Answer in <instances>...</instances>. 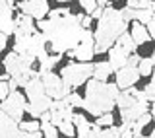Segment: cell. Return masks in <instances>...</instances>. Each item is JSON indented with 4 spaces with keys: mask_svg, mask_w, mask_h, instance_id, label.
Segmentation results:
<instances>
[{
    "mask_svg": "<svg viewBox=\"0 0 155 138\" xmlns=\"http://www.w3.org/2000/svg\"><path fill=\"white\" fill-rule=\"evenodd\" d=\"M114 74H116V88L118 90H128V88H132L140 80V74H138L136 66H122Z\"/></svg>",
    "mask_w": 155,
    "mask_h": 138,
    "instance_id": "obj_13",
    "label": "cell"
},
{
    "mask_svg": "<svg viewBox=\"0 0 155 138\" xmlns=\"http://www.w3.org/2000/svg\"><path fill=\"white\" fill-rule=\"evenodd\" d=\"M70 58H78L80 62H89L95 55V41H93V31L91 29H84L80 43L72 49V51L64 53Z\"/></svg>",
    "mask_w": 155,
    "mask_h": 138,
    "instance_id": "obj_10",
    "label": "cell"
},
{
    "mask_svg": "<svg viewBox=\"0 0 155 138\" xmlns=\"http://www.w3.org/2000/svg\"><path fill=\"white\" fill-rule=\"evenodd\" d=\"M138 138H155V132H151L149 136H143V134H142V136H138Z\"/></svg>",
    "mask_w": 155,
    "mask_h": 138,
    "instance_id": "obj_45",
    "label": "cell"
},
{
    "mask_svg": "<svg viewBox=\"0 0 155 138\" xmlns=\"http://www.w3.org/2000/svg\"><path fill=\"white\" fill-rule=\"evenodd\" d=\"M51 103H52V99L43 93V95H39V97H33V99L25 101V113L31 115V119H39L45 111L51 109Z\"/></svg>",
    "mask_w": 155,
    "mask_h": 138,
    "instance_id": "obj_14",
    "label": "cell"
},
{
    "mask_svg": "<svg viewBox=\"0 0 155 138\" xmlns=\"http://www.w3.org/2000/svg\"><path fill=\"white\" fill-rule=\"evenodd\" d=\"M18 10L23 16H29L39 22V19H45L51 6H48V0H21L18 2Z\"/></svg>",
    "mask_w": 155,
    "mask_h": 138,
    "instance_id": "obj_11",
    "label": "cell"
},
{
    "mask_svg": "<svg viewBox=\"0 0 155 138\" xmlns=\"http://www.w3.org/2000/svg\"><path fill=\"white\" fill-rule=\"evenodd\" d=\"M126 8H132V10L149 8V10H155V4H153V0H126Z\"/></svg>",
    "mask_w": 155,
    "mask_h": 138,
    "instance_id": "obj_27",
    "label": "cell"
},
{
    "mask_svg": "<svg viewBox=\"0 0 155 138\" xmlns=\"http://www.w3.org/2000/svg\"><path fill=\"white\" fill-rule=\"evenodd\" d=\"M118 93L120 90L116 88V84L99 82L91 78V80L85 82V97H81V107L97 119L103 113L113 111Z\"/></svg>",
    "mask_w": 155,
    "mask_h": 138,
    "instance_id": "obj_3",
    "label": "cell"
},
{
    "mask_svg": "<svg viewBox=\"0 0 155 138\" xmlns=\"http://www.w3.org/2000/svg\"><path fill=\"white\" fill-rule=\"evenodd\" d=\"M0 111L6 113L12 121L21 122V117L25 113V97L21 91H10L2 101H0Z\"/></svg>",
    "mask_w": 155,
    "mask_h": 138,
    "instance_id": "obj_7",
    "label": "cell"
},
{
    "mask_svg": "<svg viewBox=\"0 0 155 138\" xmlns=\"http://www.w3.org/2000/svg\"><path fill=\"white\" fill-rule=\"evenodd\" d=\"M113 74V68H110V64L107 60L103 62H97V64L93 66V80H99V82H107L109 80V76Z\"/></svg>",
    "mask_w": 155,
    "mask_h": 138,
    "instance_id": "obj_22",
    "label": "cell"
},
{
    "mask_svg": "<svg viewBox=\"0 0 155 138\" xmlns=\"http://www.w3.org/2000/svg\"><path fill=\"white\" fill-rule=\"evenodd\" d=\"M120 132V138H134L132 130H118Z\"/></svg>",
    "mask_w": 155,
    "mask_h": 138,
    "instance_id": "obj_43",
    "label": "cell"
},
{
    "mask_svg": "<svg viewBox=\"0 0 155 138\" xmlns=\"http://www.w3.org/2000/svg\"><path fill=\"white\" fill-rule=\"evenodd\" d=\"M72 125H74V129L78 130V136H81V134H85L87 130H89V121L85 119L81 113H74L72 115Z\"/></svg>",
    "mask_w": 155,
    "mask_h": 138,
    "instance_id": "obj_25",
    "label": "cell"
},
{
    "mask_svg": "<svg viewBox=\"0 0 155 138\" xmlns=\"http://www.w3.org/2000/svg\"><path fill=\"white\" fill-rule=\"evenodd\" d=\"M35 62V58L25 57V55H18V53H8L6 58H4V70L10 78H18L23 76L31 70V64Z\"/></svg>",
    "mask_w": 155,
    "mask_h": 138,
    "instance_id": "obj_9",
    "label": "cell"
},
{
    "mask_svg": "<svg viewBox=\"0 0 155 138\" xmlns=\"http://www.w3.org/2000/svg\"><path fill=\"white\" fill-rule=\"evenodd\" d=\"M62 58V55H48V53H41V55L37 57V60H39V64H41V68H39V72H48V70H52L56 64H58V60Z\"/></svg>",
    "mask_w": 155,
    "mask_h": 138,
    "instance_id": "obj_20",
    "label": "cell"
},
{
    "mask_svg": "<svg viewBox=\"0 0 155 138\" xmlns=\"http://www.w3.org/2000/svg\"><path fill=\"white\" fill-rule=\"evenodd\" d=\"M41 125V134H43V138H58V129L56 126H52L51 122H39Z\"/></svg>",
    "mask_w": 155,
    "mask_h": 138,
    "instance_id": "obj_28",
    "label": "cell"
},
{
    "mask_svg": "<svg viewBox=\"0 0 155 138\" xmlns=\"http://www.w3.org/2000/svg\"><path fill=\"white\" fill-rule=\"evenodd\" d=\"M153 14H155V10H149V8L134 10L132 12V22H138V23H142V26H145L149 19H153Z\"/></svg>",
    "mask_w": 155,
    "mask_h": 138,
    "instance_id": "obj_26",
    "label": "cell"
},
{
    "mask_svg": "<svg viewBox=\"0 0 155 138\" xmlns=\"http://www.w3.org/2000/svg\"><path fill=\"white\" fill-rule=\"evenodd\" d=\"M14 6H10L6 0H0V33L4 35H12L14 33Z\"/></svg>",
    "mask_w": 155,
    "mask_h": 138,
    "instance_id": "obj_15",
    "label": "cell"
},
{
    "mask_svg": "<svg viewBox=\"0 0 155 138\" xmlns=\"http://www.w3.org/2000/svg\"><path fill=\"white\" fill-rule=\"evenodd\" d=\"M14 33H16V39L35 33V19L29 16H23V14H18L16 22H14Z\"/></svg>",
    "mask_w": 155,
    "mask_h": 138,
    "instance_id": "obj_16",
    "label": "cell"
},
{
    "mask_svg": "<svg viewBox=\"0 0 155 138\" xmlns=\"http://www.w3.org/2000/svg\"><path fill=\"white\" fill-rule=\"evenodd\" d=\"M101 138H120V132L113 125V126H107L105 130H101Z\"/></svg>",
    "mask_w": 155,
    "mask_h": 138,
    "instance_id": "obj_33",
    "label": "cell"
},
{
    "mask_svg": "<svg viewBox=\"0 0 155 138\" xmlns=\"http://www.w3.org/2000/svg\"><path fill=\"white\" fill-rule=\"evenodd\" d=\"M80 6L84 8L87 14H91V12L97 8V4H95V0H80Z\"/></svg>",
    "mask_w": 155,
    "mask_h": 138,
    "instance_id": "obj_37",
    "label": "cell"
},
{
    "mask_svg": "<svg viewBox=\"0 0 155 138\" xmlns=\"http://www.w3.org/2000/svg\"><path fill=\"white\" fill-rule=\"evenodd\" d=\"M56 129L60 130V132H62L64 136H70V138L76 134V129H74V125H72V121H62L60 125L56 126Z\"/></svg>",
    "mask_w": 155,
    "mask_h": 138,
    "instance_id": "obj_31",
    "label": "cell"
},
{
    "mask_svg": "<svg viewBox=\"0 0 155 138\" xmlns=\"http://www.w3.org/2000/svg\"><path fill=\"white\" fill-rule=\"evenodd\" d=\"M128 29V22H124L120 16V10L114 6H105L101 18L97 19V29L93 33L95 41V55H103L110 47L114 45V41L118 39L120 33H124Z\"/></svg>",
    "mask_w": 155,
    "mask_h": 138,
    "instance_id": "obj_2",
    "label": "cell"
},
{
    "mask_svg": "<svg viewBox=\"0 0 155 138\" xmlns=\"http://www.w3.org/2000/svg\"><path fill=\"white\" fill-rule=\"evenodd\" d=\"M114 45H116V47H120V49H122V51L126 53V55H132L136 49H138V47L134 45V41H132V37H130V33H128V31L120 33L118 39L114 41Z\"/></svg>",
    "mask_w": 155,
    "mask_h": 138,
    "instance_id": "obj_23",
    "label": "cell"
},
{
    "mask_svg": "<svg viewBox=\"0 0 155 138\" xmlns=\"http://www.w3.org/2000/svg\"><path fill=\"white\" fill-rule=\"evenodd\" d=\"M16 138H43V134H41V130H37V132H21L19 130L16 134Z\"/></svg>",
    "mask_w": 155,
    "mask_h": 138,
    "instance_id": "obj_38",
    "label": "cell"
},
{
    "mask_svg": "<svg viewBox=\"0 0 155 138\" xmlns=\"http://www.w3.org/2000/svg\"><path fill=\"white\" fill-rule=\"evenodd\" d=\"M114 105L120 109L122 121H128V122H134L138 117H142L143 113L149 111V103L145 99H136V97H132L126 91H120L118 95H116Z\"/></svg>",
    "mask_w": 155,
    "mask_h": 138,
    "instance_id": "obj_5",
    "label": "cell"
},
{
    "mask_svg": "<svg viewBox=\"0 0 155 138\" xmlns=\"http://www.w3.org/2000/svg\"><path fill=\"white\" fill-rule=\"evenodd\" d=\"M68 14H72L70 8H56V10H48L47 16H48V19H54V18H64Z\"/></svg>",
    "mask_w": 155,
    "mask_h": 138,
    "instance_id": "obj_32",
    "label": "cell"
},
{
    "mask_svg": "<svg viewBox=\"0 0 155 138\" xmlns=\"http://www.w3.org/2000/svg\"><path fill=\"white\" fill-rule=\"evenodd\" d=\"M10 93V90H8V82H4V80H0V101L4 99Z\"/></svg>",
    "mask_w": 155,
    "mask_h": 138,
    "instance_id": "obj_39",
    "label": "cell"
},
{
    "mask_svg": "<svg viewBox=\"0 0 155 138\" xmlns=\"http://www.w3.org/2000/svg\"><path fill=\"white\" fill-rule=\"evenodd\" d=\"M18 129L21 132H37L41 129V125L37 121H21V122H18Z\"/></svg>",
    "mask_w": 155,
    "mask_h": 138,
    "instance_id": "obj_29",
    "label": "cell"
},
{
    "mask_svg": "<svg viewBox=\"0 0 155 138\" xmlns=\"http://www.w3.org/2000/svg\"><path fill=\"white\" fill-rule=\"evenodd\" d=\"M101 130H103V129H99L97 125H91L89 130H87L85 134H81V136H78V138H101Z\"/></svg>",
    "mask_w": 155,
    "mask_h": 138,
    "instance_id": "obj_34",
    "label": "cell"
},
{
    "mask_svg": "<svg viewBox=\"0 0 155 138\" xmlns=\"http://www.w3.org/2000/svg\"><path fill=\"white\" fill-rule=\"evenodd\" d=\"M6 45H8V37L4 35V33H0V53L6 49Z\"/></svg>",
    "mask_w": 155,
    "mask_h": 138,
    "instance_id": "obj_42",
    "label": "cell"
},
{
    "mask_svg": "<svg viewBox=\"0 0 155 138\" xmlns=\"http://www.w3.org/2000/svg\"><path fill=\"white\" fill-rule=\"evenodd\" d=\"M58 2H70V0H58Z\"/></svg>",
    "mask_w": 155,
    "mask_h": 138,
    "instance_id": "obj_46",
    "label": "cell"
},
{
    "mask_svg": "<svg viewBox=\"0 0 155 138\" xmlns=\"http://www.w3.org/2000/svg\"><path fill=\"white\" fill-rule=\"evenodd\" d=\"M101 14H103V8H99V6H97V8L93 10V12L89 14V18H91V19H99V18H101Z\"/></svg>",
    "mask_w": 155,
    "mask_h": 138,
    "instance_id": "obj_41",
    "label": "cell"
},
{
    "mask_svg": "<svg viewBox=\"0 0 155 138\" xmlns=\"http://www.w3.org/2000/svg\"><path fill=\"white\" fill-rule=\"evenodd\" d=\"M18 132H19L18 122L12 121L6 113L0 111V138H16Z\"/></svg>",
    "mask_w": 155,
    "mask_h": 138,
    "instance_id": "obj_17",
    "label": "cell"
},
{
    "mask_svg": "<svg viewBox=\"0 0 155 138\" xmlns=\"http://www.w3.org/2000/svg\"><path fill=\"white\" fill-rule=\"evenodd\" d=\"M126 58H128V55L122 51L120 47H116V45H113L109 49V64H110V68H113V72H116V70H120L122 66H126Z\"/></svg>",
    "mask_w": 155,
    "mask_h": 138,
    "instance_id": "obj_18",
    "label": "cell"
},
{
    "mask_svg": "<svg viewBox=\"0 0 155 138\" xmlns=\"http://www.w3.org/2000/svg\"><path fill=\"white\" fill-rule=\"evenodd\" d=\"M91 74H93V64L91 62H70V64L62 68V72L58 76H60V80L66 88L76 90V88L84 86L89 80Z\"/></svg>",
    "mask_w": 155,
    "mask_h": 138,
    "instance_id": "obj_4",
    "label": "cell"
},
{
    "mask_svg": "<svg viewBox=\"0 0 155 138\" xmlns=\"http://www.w3.org/2000/svg\"><path fill=\"white\" fill-rule=\"evenodd\" d=\"M95 4L99 8H105V6H109V0H95Z\"/></svg>",
    "mask_w": 155,
    "mask_h": 138,
    "instance_id": "obj_44",
    "label": "cell"
},
{
    "mask_svg": "<svg viewBox=\"0 0 155 138\" xmlns=\"http://www.w3.org/2000/svg\"><path fill=\"white\" fill-rule=\"evenodd\" d=\"M64 99L70 103V107H81V97L78 95L76 91H70V93H68V95L64 97Z\"/></svg>",
    "mask_w": 155,
    "mask_h": 138,
    "instance_id": "obj_35",
    "label": "cell"
},
{
    "mask_svg": "<svg viewBox=\"0 0 155 138\" xmlns=\"http://www.w3.org/2000/svg\"><path fill=\"white\" fill-rule=\"evenodd\" d=\"M81 14H68L64 18H54V19H39L37 27L41 29V35L48 41L54 55H64L72 51L81 39Z\"/></svg>",
    "mask_w": 155,
    "mask_h": 138,
    "instance_id": "obj_1",
    "label": "cell"
},
{
    "mask_svg": "<svg viewBox=\"0 0 155 138\" xmlns=\"http://www.w3.org/2000/svg\"><path fill=\"white\" fill-rule=\"evenodd\" d=\"M113 2H118V0H113Z\"/></svg>",
    "mask_w": 155,
    "mask_h": 138,
    "instance_id": "obj_47",
    "label": "cell"
},
{
    "mask_svg": "<svg viewBox=\"0 0 155 138\" xmlns=\"http://www.w3.org/2000/svg\"><path fill=\"white\" fill-rule=\"evenodd\" d=\"M145 29H147V33H149V37H155V18L153 19H149L147 23H145Z\"/></svg>",
    "mask_w": 155,
    "mask_h": 138,
    "instance_id": "obj_40",
    "label": "cell"
},
{
    "mask_svg": "<svg viewBox=\"0 0 155 138\" xmlns=\"http://www.w3.org/2000/svg\"><path fill=\"white\" fill-rule=\"evenodd\" d=\"M142 91H143V95H145V99H147L149 103H151V101L155 99V84H153V82H149V84H147V86H145V88H143V90H142Z\"/></svg>",
    "mask_w": 155,
    "mask_h": 138,
    "instance_id": "obj_36",
    "label": "cell"
},
{
    "mask_svg": "<svg viewBox=\"0 0 155 138\" xmlns=\"http://www.w3.org/2000/svg\"><path fill=\"white\" fill-rule=\"evenodd\" d=\"M113 122H114L113 113H103V115L97 117V122H95V125L99 126V129H103V126H113Z\"/></svg>",
    "mask_w": 155,
    "mask_h": 138,
    "instance_id": "obj_30",
    "label": "cell"
},
{
    "mask_svg": "<svg viewBox=\"0 0 155 138\" xmlns=\"http://www.w3.org/2000/svg\"><path fill=\"white\" fill-rule=\"evenodd\" d=\"M39 78H41V82H43L45 95H48L52 101H54V99H62V97H66L68 93H70V88H66L64 84H62L60 76H58V74H54L52 70H48V72H39Z\"/></svg>",
    "mask_w": 155,
    "mask_h": 138,
    "instance_id": "obj_8",
    "label": "cell"
},
{
    "mask_svg": "<svg viewBox=\"0 0 155 138\" xmlns=\"http://www.w3.org/2000/svg\"><path fill=\"white\" fill-rule=\"evenodd\" d=\"M45 37L41 33H31V35H25V37H19L16 39V45H14V53L18 55H25V57H31L37 60V57L41 53H45Z\"/></svg>",
    "mask_w": 155,
    "mask_h": 138,
    "instance_id": "obj_6",
    "label": "cell"
},
{
    "mask_svg": "<svg viewBox=\"0 0 155 138\" xmlns=\"http://www.w3.org/2000/svg\"><path fill=\"white\" fill-rule=\"evenodd\" d=\"M23 90H25L27 99H33V97H39V95L45 93V90H43V82H41V78H39V76L31 78V80L23 86Z\"/></svg>",
    "mask_w": 155,
    "mask_h": 138,
    "instance_id": "obj_21",
    "label": "cell"
},
{
    "mask_svg": "<svg viewBox=\"0 0 155 138\" xmlns=\"http://www.w3.org/2000/svg\"><path fill=\"white\" fill-rule=\"evenodd\" d=\"M128 33H130V37H132V41H134L136 47L145 45L147 41H151V37H149V33H147V29H145V26H142V23H138V22L132 23V27H130Z\"/></svg>",
    "mask_w": 155,
    "mask_h": 138,
    "instance_id": "obj_19",
    "label": "cell"
},
{
    "mask_svg": "<svg viewBox=\"0 0 155 138\" xmlns=\"http://www.w3.org/2000/svg\"><path fill=\"white\" fill-rule=\"evenodd\" d=\"M74 107H70V103H68L64 97L62 99H54L51 103V125L52 126H58L62 121H72V115H74Z\"/></svg>",
    "mask_w": 155,
    "mask_h": 138,
    "instance_id": "obj_12",
    "label": "cell"
},
{
    "mask_svg": "<svg viewBox=\"0 0 155 138\" xmlns=\"http://www.w3.org/2000/svg\"><path fill=\"white\" fill-rule=\"evenodd\" d=\"M153 64H155V57H140V60H138V74H140V78H143V76H151V70H153Z\"/></svg>",
    "mask_w": 155,
    "mask_h": 138,
    "instance_id": "obj_24",
    "label": "cell"
}]
</instances>
